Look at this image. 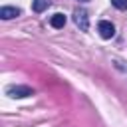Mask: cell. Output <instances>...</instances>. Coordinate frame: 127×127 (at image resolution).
I'll return each mask as SVG.
<instances>
[{"instance_id": "2", "label": "cell", "mask_w": 127, "mask_h": 127, "mask_svg": "<svg viewBox=\"0 0 127 127\" xmlns=\"http://www.w3.org/2000/svg\"><path fill=\"white\" fill-rule=\"evenodd\" d=\"M73 22H75V26H77L79 30L87 32V30H89V14H87V10L77 8V10L73 12Z\"/></svg>"}, {"instance_id": "1", "label": "cell", "mask_w": 127, "mask_h": 127, "mask_svg": "<svg viewBox=\"0 0 127 127\" xmlns=\"http://www.w3.org/2000/svg\"><path fill=\"white\" fill-rule=\"evenodd\" d=\"M6 95L14 97V99H22V97H30L34 95V89L28 87V85H10L6 89Z\"/></svg>"}, {"instance_id": "3", "label": "cell", "mask_w": 127, "mask_h": 127, "mask_svg": "<svg viewBox=\"0 0 127 127\" xmlns=\"http://www.w3.org/2000/svg\"><path fill=\"white\" fill-rule=\"evenodd\" d=\"M97 32H99V36H101L103 40H109V38L115 36V26H113L111 22H107V20H101V22L97 24Z\"/></svg>"}, {"instance_id": "4", "label": "cell", "mask_w": 127, "mask_h": 127, "mask_svg": "<svg viewBox=\"0 0 127 127\" xmlns=\"http://www.w3.org/2000/svg\"><path fill=\"white\" fill-rule=\"evenodd\" d=\"M20 14H22V10L16 8V6H2L0 8V18L2 20H12V18H16Z\"/></svg>"}, {"instance_id": "5", "label": "cell", "mask_w": 127, "mask_h": 127, "mask_svg": "<svg viewBox=\"0 0 127 127\" xmlns=\"http://www.w3.org/2000/svg\"><path fill=\"white\" fill-rule=\"evenodd\" d=\"M65 22H67V20H65V16H64V14H60V12H58V14H54V16L50 18L52 28H64V26H65Z\"/></svg>"}, {"instance_id": "8", "label": "cell", "mask_w": 127, "mask_h": 127, "mask_svg": "<svg viewBox=\"0 0 127 127\" xmlns=\"http://www.w3.org/2000/svg\"><path fill=\"white\" fill-rule=\"evenodd\" d=\"M81 2H87V0H81Z\"/></svg>"}, {"instance_id": "6", "label": "cell", "mask_w": 127, "mask_h": 127, "mask_svg": "<svg viewBox=\"0 0 127 127\" xmlns=\"http://www.w3.org/2000/svg\"><path fill=\"white\" fill-rule=\"evenodd\" d=\"M50 4H52L50 0H34V2H32V10H34V12H44Z\"/></svg>"}, {"instance_id": "7", "label": "cell", "mask_w": 127, "mask_h": 127, "mask_svg": "<svg viewBox=\"0 0 127 127\" xmlns=\"http://www.w3.org/2000/svg\"><path fill=\"white\" fill-rule=\"evenodd\" d=\"M111 4L117 10H127V0H111Z\"/></svg>"}]
</instances>
